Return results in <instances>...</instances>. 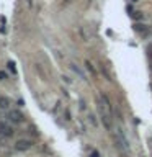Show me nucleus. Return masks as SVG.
<instances>
[{
    "label": "nucleus",
    "mask_w": 152,
    "mask_h": 157,
    "mask_svg": "<svg viewBox=\"0 0 152 157\" xmlns=\"http://www.w3.org/2000/svg\"><path fill=\"white\" fill-rule=\"evenodd\" d=\"M97 108H98L103 126H105L106 129H110L111 128V103L105 95H98V97H97Z\"/></svg>",
    "instance_id": "1"
},
{
    "label": "nucleus",
    "mask_w": 152,
    "mask_h": 157,
    "mask_svg": "<svg viewBox=\"0 0 152 157\" xmlns=\"http://www.w3.org/2000/svg\"><path fill=\"white\" fill-rule=\"evenodd\" d=\"M113 137H115V143L118 144V147L121 149V152L126 154V156H131V146H129V143H128L126 136H124V133L121 131V128H115L113 131Z\"/></svg>",
    "instance_id": "2"
},
{
    "label": "nucleus",
    "mask_w": 152,
    "mask_h": 157,
    "mask_svg": "<svg viewBox=\"0 0 152 157\" xmlns=\"http://www.w3.org/2000/svg\"><path fill=\"white\" fill-rule=\"evenodd\" d=\"M31 146H33V143L28 139H18L17 143H15V149L20 150V152H25V150L31 149Z\"/></svg>",
    "instance_id": "3"
},
{
    "label": "nucleus",
    "mask_w": 152,
    "mask_h": 157,
    "mask_svg": "<svg viewBox=\"0 0 152 157\" xmlns=\"http://www.w3.org/2000/svg\"><path fill=\"white\" fill-rule=\"evenodd\" d=\"M8 119H10L12 123H21L25 119V116H23L21 111H18V110H10V111H8Z\"/></svg>",
    "instance_id": "4"
},
{
    "label": "nucleus",
    "mask_w": 152,
    "mask_h": 157,
    "mask_svg": "<svg viewBox=\"0 0 152 157\" xmlns=\"http://www.w3.org/2000/svg\"><path fill=\"white\" fill-rule=\"evenodd\" d=\"M0 136L4 137H12L13 136V128H12L10 124H7V123H0Z\"/></svg>",
    "instance_id": "5"
},
{
    "label": "nucleus",
    "mask_w": 152,
    "mask_h": 157,
    "mask_svg": "<svg viewBox=\"0 0 152 157\" xmlns=\"http://www.w3.org/2000/svg\"><path fill=\"white\" fill-rule=\"evenodd\" d=\"M8 106H10V100H8L7 97H0V108L8 110Z\"/></svg>",
    "instance_id": "6"
},
{
    "label": "nucleus",
    "mask_w": 152,
    "mask_h": 157,
    "mask_svg": "<svg viewBox=\"0 0 152 157\" xmlns=\"http://www.w3.org/2000/svg\"><path fill=\"white\" fill-rule=\"evenodd\" d=\"M71 69H72V70H74V72H75V74H77V75H79V77H80L82 80H84V79H85L84 72H82V70H80V69H79V67H77V64H74V62H72V64H71Z\"/></svg>",
    "instance_id": "7"
},
{
    "label": "nucleus",
    "mask_w": 152,
    "mask_h": 157,
    "mask_svg": "<svg viewBox=\"0 0 152 157\" xmlns=\"http://www.w3.org/2000/svg\"><path fill=\"white\" fill-rule=\"evenodd\" d=\"M134 30H136V31H139V33H146V31H147V28H146L144 25H141V23L134 25Z\"/></svg>",
    "instance_id": "8"
},
{
    "label": "nucleus",
    "mask_w": 152,
    "mask_h": 157,
    "mask_svg": "<svg viewBox=\"0 0 152 157\" xmlns=\"http://www.w3.org/2000/svg\"><path fill=\"white\" fill-rule=\"evenodd\" d=\"M89 121H90V124H92V126H95V128H97V126H98V121H97L95 115H92V113H90V115H89Z\"/></svg>",
    "instance_id": "9"
},
{
    "label": "nucleus",
    "mask_w": 152,
    "mask_h": 157,
    "mask_svg": "<svg viewBox=\"0 0 152 157\" xmlns=\"http://www.w3.org/2000/svg\"><path fill=\"white\" fill-rule=\"evenodd\" d=\"M85 66H87V69L90 70V74H93V75H95V69H93V66H92V62H90V61H85Z\"/></svg>",
    "instance_id": "10"
},
{
    "label": "nucleus",
    "mask_w": 152,
    "mask_h": 157,
    "mask_svg": "<svg viewBox=\"0 0 152 157\" xmlns=\"http://www.w3.org/2000/svg\"><path fill=\"white\" fill-rule=\"evenodd\" d=\"M62 79H64V82H66V84H72V79H71V77H67V75H62Z\"/></svg>",
    "instance_id": "11"
},
{
    "label": "nucleus",
    "mask_w": 152,
    "mask_h": 157,
    "mask_svg": "<svg viewBox=\"0 0 152 157\" xmlns=\"http://www.w3.org/2000/svg\"><path fill=\"white\" fill-rule=\"evenodd\" d=\"M8 69H10L12 72L15 74V64H13V62H8Z\"/></svg>",
    "instance_id": "12"
},
{
    "label": "nucleus",
    "mask_w": 152,
    "mask_h": 157,
    "mask_svg": "<svg viewBox=\"0 0 152 157\" xmlns=\"http://www.w3.org/2000/svg\"><path fill=\"white\" fill-rule=\"evenodd\" d=\"M4 79H7V74H5V72H2V70H0V80H4Z\"/></svg>",
    "instance_id": "13"
},
{
    "label": "nucleus",
    "mask_w": 152,
    "mask_h": 157,
    "mask_svg": "<svg viewBox=\"0 0 152 157\" xmlns=\"http://www.w3.org/2000/svg\"><path fill=\"white\" fill-rule=\"evenodd\" d=\"M92 157H98V152H93V154H92Z\"/></svg>",
    "instance_id": "14"
},
{
    "label": "nucleus",
    "mask_w": 152,
    "mask_h": 157,
    "mask_svg": "<svg viewBox=\"0 0 152 157\" xmlns=\"http://www.w3.org/2000/svg\"><path fill=\"white\" fill-rule=\"evenodd\" d=\"M90 2H92V0H89V5H90Z\"/></svg>",
    "instance_id": "15"
},
{
    "label": "nucleus",
    "mask_w": 152,
    "mask_h": 157,
    "mask_svg": "<svg viewBox=\"0 0 152 157\" xmlns=\"http://www.w3.org/2000/svg\"><path fill=\"white\" fill-rule=\"evenodd\" d=\"M131 2H136V0H131Z\"/></svg>",
    "instance_id": "16"
},
{
    "label": "nucleus",
    "mask_w": 152,
    "mask_h": 157,
    "mask_svg": "<svg viewBox=\"0 0 152 157\" xmlns=\"http://www.w3.org/2000/svg\"><path fill=\"white\" fill-rule=\"evenodd\" d=\"M66 2H69V0H66Z\"/></svg>",
    "instance_id": "17"
}]
</instances>
